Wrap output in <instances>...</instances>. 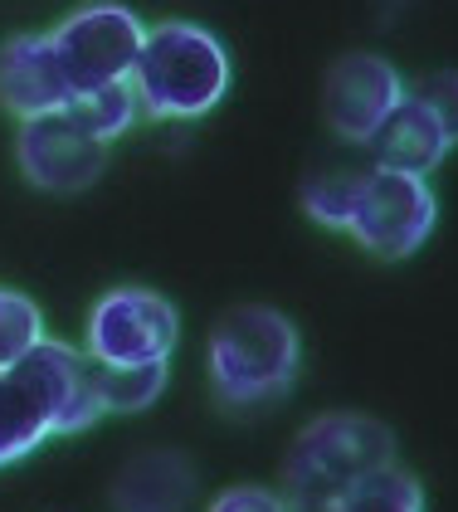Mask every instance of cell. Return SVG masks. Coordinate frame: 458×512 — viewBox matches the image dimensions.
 Wrapping results in <instances>:
<instances>
[{
	"label": "cell",
	"mask_w": 458,
	"mask_h": 512,
	"mask_svg": "<svg viewBox=\"0 0 458 512\" xmlns=\"http://www.w3.org/2000/svg\"><path fill=\"white\" fill-rule=\"evenodd\" d=\"M181 342V313L156 288H113L93 303L83 327V352L98 366H142V361H171Z\"/></svg>",
	"instance_id": "52a82bcc"
},
{
	"label": "cell",
	"mask_w": 458,
	"mask_h": 512,
	"mask_svg": "<svg viewBox=\"0 0 458 512\" xmlns=\"http://www.w3.org/2000/svg\"><path fill=\"white\" fill-rule=\"evenodd\" d=\"M288 512H337V503H288Z\"/></svg>",
	"instance_id": "ffe728a7"
},
{
	"label": "cell",
	"mask_w": 458,
	"mask_h": 512,
	"mask_svg": "<svg viewBox=\"0 0 458 512\" xmlns=\"http://www.w3.org/2000/svg\"><path fill=\"white\" fill-rule=\"evenodd\" d=\"M142 40H147L142 15L132 5H117V0H88V5H78L49 35L64 74L74 83V98L88 93V88H103V83L132 79Z\"/></svg>",
	"instance_id": "8992f818"
},
{
	"label": "cell",
	"mask_w": 458,
	"mask_h": 512,
	"mask_svg": "<svg viewBox=\"0 0 458 512\" xmlns=\"http://www.w3.org/2000/svg\"><path fill=\"white\" fill-rule=\"evenodd\" d=\"M39 337H44V313H39L25 293L0 288V371H5L10 361H20Z\"/></svg>",
	"instance_id": "e0dca14e"
},
{
	"label": "cell",
	"mask_w": 458,
	"mask_h": 512,
	"mask_svg": "<svg viewBox=\"0 0 458 512\" xmlns=\"http://www.w3.org/2000/svg\"><path fill=\"white\" fill-rule=\"evenodd\" d=\"M229 83H234V59L195 20H161L147 30L132 88L142 103V118L152 122H195L210 118L225 103Z\"/></svg>",
	"instance_id": "3957f363"
},
{
	"label": "cell",
	"mask_w": 458,
	"mask_h": 512,
	"mask_svg": "<svg viewBox=\"0 0 458 512\" xmlns=\"http://www.w3.org/2000/svg\"><path fill=\"white\" fill-rule=\"evenodd\" d=\"M103 415L98 366L88 352L39 337L20 361L0 371V469L35 454L49 434H78Z\"/></svg>",
	"instance_id": "6da1fadb"
},
{
	"label": "cell",
	"mask_w": 458,
	"mask_h": 512,
	"mask_svg": "<svg viewBox=\"0 0 458 512\" xmlns=\"http://www.w3.org/2000/svg\"><path fill=\"white\" fill-rule=\"evenodd\" d=\"M405 79L400 69L376 54V49H351L342 59H332L327 79H322V118L332 127V137L346 147H371V137L381 132V122L405 103Z\"/></svg>",
	"instance_id": "ba28073f"
},
{
	"label": "cell",
	"mask_w": 458,
	"mask_h": 512,
	"mask_svg": "<svg viewBox=\"0 0 458 512\" xmlns=\"http://www.w3.org/2000/svg\"><path fill=\"white\" fill-rule=\"evenodd\" d=\"M200 498V469L186 449H137L108 483L113 512H191Z\"/></svg>",
	"instance_id": "30bf717a"
},
{
	"label": "cell",
	"mask_w": 458,
	"mask_h": 512,
	"mask_svg": "<svg viewBox=\"0 0 458 512\" xmlns=\"http://www.w3.org/2000/svg\"><path fill=\"white\" fill-rule=\"evenodd\" d=\"M64 113H69L88 137H98V142H108V147H113L117 137H127V132L142 122V103H137L132 79H122V83H103V88L78 93Z\"/></svg>",
	"instance_id": "4fadbf2b"
},
{
	"label": "cell",
	"mask_w": 458,
	"mask_h": 512,
	"mask_svg": "<svg viewBox=\"0 0 458 512\" xmlns=\"http://www.w3.org/2000/svg\"><path fill=\"white\" fill-rule=\"evenodd\" d=\"M361 181H366V166H327V171L307 176L303 181L307 220H312V225H322V230L346 235V220H351V210H356Z\"/></svg>",
	"instance_id": "9a60e30c"
},
{
	"label": "cell",
	"mask_w": 458,
	"mask_h": 512,
	"mask_svg": "<svg viewBox=\"0 0 458 512\" xmlns=\"http://www.w3.org/2000/svg\"><path fill=\"white\" fill-rule=\"evenodd\" d=\"M395 459L400 444L385 420L361 410H327L293 434L278 469V493L288 503H342L361 478L390 469Z\"/></svg>",
	"instance_id": "277c9868"
},
{
	"label": "cell",
	"mask_w": 458,
	"mask_h": 512,
	"mask_svg": "<svg viewBox=\"0 0 458 512\" xmlns=\"http://www.w3.org/2000/svg\"><path fill=\"white\" fill-rule=\"evenodd\" d=\"M424 103V113L444 127L449 147H458V69H434L420 88H410Z\"/></svg>",
	"instance_id": "ac0fdd59"
},
{
	"label": "cell",
	"mask_w": 458,
	"mask_h": 512,
	"mask_svg": "<svg viewBox=\"0 0 458 512\" xmlns=\"http://www.w3.org/2000/svg\"><path fill=\"white\" fill-rule=\"evenodd\" d=\"M98 366V361H93ZM171 361H142V366H98V395L108 415H142L166 395Z\"/></svg>",
	"instance_id": "5bb4252c"
},
{
	"label": "cell",
	"mask_w": 458,
	"mask_h": 512,
	"mask_svg": "<svg viewBox=\"0 0 458 512\" xmlns=\"http://www.w3.org/2000/svg\"><path fill=\"white\" fill-rule=\"evenodd\" d=\"M74 103V83L64 74L49 35H15L0 44V108L10 118L64 113Z\"/></svg>",
	"instance_id": "8fae6325"
},
{
	"label": "cell",
	"mask_w": 458,
	"mask_h": 512,
	"mask_svg": "<svg viewBox=\"0 0 458 512\" xmlns=\"http://www.w3.org/2000/svg\"><path fill=\"white\" fill-rule=\"evenodd\" d=\"M20 176L49 196H83L108 171V142L88 137L69 113H39L15 127Z\"/></svg>",
	"instance_id": "9c48e42d"
},
{
	"label": "cell",
	"mask_w": 458,
	"mask_h": 512,
	"mask_svg": "<svg viewBox=\"0 0 458 512\" xmlns=\"http://www.w3.org/2000/svg\"><path fill=\"white\" fill-rule=\"evenodd\" d=\"M434 225H439V200L429 191V176L366 166V181H361L356 210L346 220V235L371 259L400 264V259L420 254L434 235Z\"/></svg>",
	"instance_id": "5b68a950"
},
{
	"label": "cell",
	"mask_w": 458,
	"mask_h": 512,
	"mask_svg": "<svg viewBox=\"0 0 458 512\" xmlns=\"http://www.w3.org/2000/svg\"><path fill=\"white\" fill-rule=\"evenodd\" d=\"M371 152L376 161L371 166H385V171H405V176H429L434 166H444V157L454 152L444 127L424 113V103L415 93H405V103L381 122V132L371 137Z\"/></svg>",
	"instance_id": "7c38bea8"
},
{
	"label": "cell",
	"mask_w": 458,
	"mask_h": 512,
	"mask_svg": "<svg viewBox=\"0 0 458 512\" xmlns=\"http://www.w3.org/2000/svg\"><path fill=\"white\" fill-rule=\"evenodd\" d=\"M337 512H424V483L395 459L390 469L361 478L337 503Z\"/></svg>",
	"instance_id": "2e32d148"
},
{
	"label": "cell",
	"mask_w": 458,
	"mask_h": 512,
	"mask_svg": "<svg viewBox=\"0 0 458 512\" xmlns=\"http://www.w3.org/2000/svg\"><path fill=\"white\" fill-rule=\"evenodd\" d=\"M205 512H288V498L264 488V483H234Z\"/></svg>",
	"instance_id": "d6986e66"
},
{
	"label": "cell",
	"mask_w": 458,
	"mask_h": 512,
	"mask_svg": "<svg viewBox=\"0 0 458 512\" xmlns=\"http://www.w3.org/2000/svg\"><path fill=\"white\" fill-rule=\"evenodd\" d=\"M210 391L225 410H268L298 386L303 371V332L298 322L268 303H239L220 313L205 342Z\"/></svg>",
	"instance_id": "7a4b0ae2"
}]
</instances>
